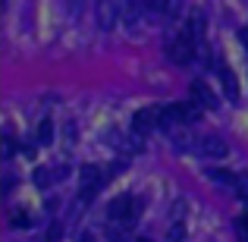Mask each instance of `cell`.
Returning <instances> with one entry per match:
<instances>
[{
  "label": "cell",
  "mask_w": 248,
  "mask_h": 242,
  "mask_svg": "<svg viewBox=\"0 0 248 242\" xmlns=\"http://www.w3.org/2000/svg\"><path fill=\"white\" fill-rule=\"evenodd\" d=\"M57 179H63V170H38V176H35L38 186H50Z\"/></svg>",
  "instance_id": "30bf717a"
},
{
  "label": "cell",
  "mask_w": 248,
  "mask_h": 242,
  "mask_svg": "<svg viewBox=\"0 0 248 242\" xmlns=\"http://www.w3.org/2000/svg\"><path fill=\"white\" fill-rule=\"evenodd\" d=\"M182 236H186V230H182V226H173V230H170V242H179Z\"/></svg>",
  "instance_id": "5bb4252c"
},
{
  "label": "cell",
  "mask_w": 248,
  "mask_h": 242,
  "mask_svg": "<svg viewBox=\"0 0 248 242\" xmlns=\"http://www.w3.org/2000/svg\"><path fill=\"white\" fill-rule=\"evenodd\" d=\"M132 129L139 135L154 132V129H164V107H141L139 113L132 116Z\"/></svg>",
  "instance_id": "3957f363"
},
{
  "label": "cell",
  "mask_w": 248,
  "mask_h": 242,
  "mask_svg": "<svg viewBox=\"0 0 248 242\" xmlns=\"http://www.w3.org/2000/svg\"><path fill=\"white\" fill-rule=\"evenodd\" d=\"M232 192H236V198H242V201H248V173H236L232 176Z\"/></svg>",
  "instance_id": "9c48e42d"
},
{
  "label": "cell",
  "mask_w": 248,
  "mask_h": 242,
  "mask_svg": "<svg viewBox=\"0 0 248 242\" xmlns=\"http://www.w3.org/2000/svg\"><path fill=\"white\" fill-rule=\"evenodd\" d=\"M31 217L25 211H10V226H16V230H22V226H29Z\"/></svg>",
  "instance_id": "8fae6325"
},
{
  "label": "cell",
  "mask_w": 248,
  "mask_h": 242,
  "mask_svg": "<svg viewBox=\"0 0 248 242\" xmlns=\"http://www.w3.org/2000/svg\"><path fill=\"white\" fill-rule=\"evenodd\" d=\"M139 211H141L139 198H132V195H116V198L110 201V208H107V217H110L113 226L129 230V226L135 224V217H139Z\"/></svg>",
  "instance_id": "6da1fadb"
},
{
  "label": "cell",
  "mask_w": 248,
  "mask_h": 242,
  "mask_svg": "<svg viewBox=\"0 0 248 242\" xmlns=\"http://www.w3.org/2000/svg\"><path fill=\"white\" fill-rule=\"evenodd\" d=\"M167 3H170V0H145L148 10H167Z\"/></svg>",
  "instance_id": "4fadbf2b"
},
{
  "label": "cell",
  "mask_w": 248,
  "mask_h": 242,
  "mask_svg": "<svg viewBox=\"0 0 248 242\" xmlns=\"http://www.w3.org/2000/svg\"><path fill=\"white\" fill-rule=\"evenodd\" d=\"M195 48H198V41H195V38L182 29L176 38H170V41H167V57L173 63H188L195 57Z\"/></svg>",
  "instance_id": "7a4b0ae2"
},
{
  "label": "cell",
  "mask_w": 248,
  "mask_h": 242,
  "mask_svg": "<svg viewBox=\"0 0 248 242\" xmlns=\"http://www.w3.org/2000/svg\"><path fill=\"white\" fill-rule=\"evenodd\" d=\"M186 32L201 44V35H204V13L201 10H192L188 13V22H186Z\"/></svg>",
  "instance_id": "52a82bcc"
},
{
  "label": "cell",
  "mask_w": 248,
  "mask_h": 242,
  "mask_svg": "<svg viewBox=\"0 0 248 242\" xmlns=\"http://www.w3.org/2000/svg\"><path fill=\"white\" fill-rule=\"evenodd\" d=\"M239 41H242V48L248 50V29H242V32H239Z\"/></svg>",
  "instance_id": "9a60e30c"
},
{
  "label": "cell",
  "mask_w": 248,
  "mask_h": 242,
  "mask_svg": "<svg viewBox=\"0 0 248 242\" xmlns=\"http://www.w3.org/2000/svg\"><path fill=\"white\" fill-rule=\"evenodd\" d=\"M192 97H195V104H204V107H214V104H217L204 82H192Z\"/></svg>",
  "instance_id": "ba28073f"
},
{
  "label": "cell",
  "mask_w": 248,
  "mask_h": 242,
  "mask_svg": "<svg viewBox=\"0 0 248 242\" xmlns=\"http://www.w3.org/2000/svg\"><path fill=\"white\" fill-rule=\"evenodd\" d=\"M54 139V126H50V120H41L38 123V142H50Z\"/></svg>",
  "instance_id": "7c38bea8"
},
{
  "label": "cell",
  "mask_w": 248,
  "mask_h": 242,
  "mask_svg": "<svg viewBox=\"0 0 248 242\" xmlns=\"http://www.w3.org/2000/svg\"><path fill=\"white\" fill-rule=\"evenodd\" d=\"M139 242H151V239H139Z\"/></svg>",
  "instance_id": "2e32d148"
},
{
  "label": "cell",
  "mask_w": 248,
  "mask_h": 242,
  "mask_svg": "<svg viewBox=\"0 0 248 242\" xmlns=\"http://www.w3.org/2000/svg\"><path fill=\"white\" fill-rule=\"evenodd\" d=\"M104 179H107V176H104V170H101V167H94V163L82 167V173H79V182H82V198L88 201L91 195H94L97 189L104 186Z\"/></svg>",
  "instance_id": "277c9868"
},
{
  "label": "cell",
  "mask_w": 248,
  "mask_h": 242,
  "mask_svg": "<svg viewBox=\"0 0 248 242\" xmlns=\"http://www.w3.org/2000/svg\"><path fill=\"white\" fill-rule=\"evenodd\" d=\"M195 148H198V154H204V158H226V151H230L220 135H201V139H195Z\"/></svg>",
  "instance_id": "5b68a950"
},
{
  "label": "cell",
  "mask_w": 248,
  "mask_h": 242,
  "mask_svg": "<svg viewBox=\"0 0 248 242\" xmlns=\"http://www.w3.org/2000/svg\"><path fill=\"white\" fill-rule=\"evenodd\" d=\"M217 73H220V85H223L226 97H230V101H239V79H236V73H232L226 63H217Z\"/></svg>",
  "instance_id": "8992f818"
}]
</instances>
